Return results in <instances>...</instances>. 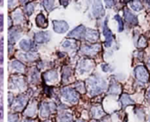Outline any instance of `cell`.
<instances>
[{
	"label": "cell",
	"instance_id": "44dd1931",
	"mask_svg": "<svg viewBox=\"0 0 150 122\" xmlns=\"http://www.w3.org/2000/svg\"><path fill=\"white\" fill-rule=\"evenodd\" d=\"M119 92H120V88H119V86H118L117 83L112 84L111 87H110V94L116 95V94H118Z\"/></svg>",
	"mask_w": 150,
	"mask_h": 122
},
{
	"label": "cell",
	"instance_id": "7c38bea8",
	"mask_svg": "<svg viewBox=\"0 0 150 122\" xmlns=\"http://www.w3.org/2000/svg\"><path fill=\"white\" fill-rule=\"evenodd\" d=\"M26 101H27V99H26V97L24 96H19L16 99V101H14V108L16 107V109L21 110L24 107V105L26 104Z\"/></svg>",
	"mask_w": 150,
	"mask_h": 122
},
{
	"label": "cell",
	"instance_id": "e575fe53",
	"mask_svg": "<svg viewBox=\"0 0 150 122\" xmlns=\"http://www.w3.org/2000/svg\"><path fill=\"white\" fill-rule=\"evenodd\" d=\"M78 122H84V121H78Z\"/></svg>",
	"mask_w": 150,
	"mask_h": 122
},
{
	"label": "cell",
	"instance_id": "d6986e66",
	"mask_svg": "<svg viewBox=\"0 0 150 122\" xmlns=\"http://www.w3.org/2000/svg\"><path fill=\"white\" fill-rule=\"evenodd\" d=\"M12 67H13V68H14L15 70H18V71H20V72L23 71V69H24V66H23L21 62H19V61H17V60L13 61Z\"/></svg>",
	"mask_w": 150,
	"mask_h": 122
},
{
	"label": "cell",
	"instance_id": "8992f818",
	"mask_svg": "<svg viewBox=\"0 0 150 122\" xmlns=\"http://www.w3.org/2000/svg\"><path fill=\"white\" fill-rule=\"evenodd\" d=\"M92 13L96 18H101L102 16H103L104 15V10H103V5L100 2H96L93 5Z\"/></svg>",
	"mask_w": 150,
	"mask_h": 122
},
{
	"label": "cell",
	"instance_id": "277c9868",
	"mask_svg": "<svg viewBox=\"0 0 150 122\" xmlns=\"http://www.w3.org/2000/svg\"><path fill=\"white\" fill-rule=\"evenodd\" d=\"M53 27H54L55 32L59 33V34L64 33L69 29L68 24L64 21H53Z\"/></svg>",
	"mask_w": 150,
	"mask_h": 122
},
{
	"label": "cell",
	"instance_id": "83f0119b",
	"mask_svg": "<svg viewBox=\"0 0 150 122\" xmlns=\"http://www.w3.org/2000/svg\"><path fill=\"white\" fill-rule=\"evenodd\" d=\"M146 45V39H145L143 36H141V37L139 38V42H138V46H139V47H145Z\"/></svg>",
	"mask_w": 150,
	"mask_h": 122
},
{
	"label": "cell",
	"instance_id": "603a6c76",
	"mask_svg": "<svg viewBox=\"0 0 150 122\" xmlns=\"http://www.w3.org/2000/svg\"><path fill=\"white\" fill-rule=\"evenodd\" d=\"M92 113L94 114V116H95V117H101V116L103 114V111H102V110H101V108H99V107H96V108H94V109L92 110Z\"/></svg>",
	"mask_w": 150,
	"mask_h": 122
},
{
	"label": "cell",
	"instance_id": "8d00e7d4",
	"mask_svg": "<svg viewBox=\"0 0 150 122\" xmlns=\"http://www.w3.org/2000/svg\"><path fill=\"white\" fill-rule=\"evenodd\" d=\"M149 4H150V2H149Z\"/></svg>",
	"mask_w": 150,
	"mask_h": 122
},
{
	"label": "cell",
	"instance_id": "5b68a950",
	"mask_svg": "<svg viewBox=\"0 0 150 122\" xmlns=\"http://www.w3.org/2000/svg\"><path fill=\"white\" fill-rule=\"evenodd\" d=\"M85 32H86L85 27L81 25L75 29H73L71 33H69V36H71L74 38H82L85 35Z\"/></svg>",
	"mask_w": 150,
	"mask_h": 122
},
{
	"label": "cell",
	"instance_id": "2e32d148",
	"mask_svg": "<svg viewBox=\"0 0 150 122\" xmlns=\"http://www.w3.org/2000/svg\"><path fill=\"white\" fill-rule=\"evenodd\" d=\"M72 116L69 112H63L60 115V121L61 122H71Z\"/></svg>",
	"mask_w": 150,
	"mask_h": 122
},
{
	"label": "cell",
	"instance_id": "836d02e7",
	"mask_svg": "<svg viewBox=\"0 0 150 122\" xmlns=\"http://www.w3.org/2000/svg\"><path fill=\"white\" fill-rule=\"evenodd\" d=\"M148 122H150V118H149V119H148Z\"/></svg>",
	"mask_w": 150,
	"mask_h": 122
},
{
	"label": "cell",
	"instance_id": "4316f807",
	"mask_svg": "<svg viewBox=\"0 0 150 122\" xmlns=\"http://www.w3.org/2000/svg\"><path fill=\"white\" fill-rule=\"evenodd\" d=\"M8 120H9V122H18L19 121V116L17 114H12L9 116Z\"/></svg>",
	"mask_w": 150,
	"mask_h": 122
},
{
	"label": "cell",
	"instance_id": "f1b7e54d",
	"mask_svg": "<svg viewBox=\"0 0 150 122\" xmlns=\"http://www.w3.org/2000/svg\"><path fill=\"white\" fill-rule=\"evenodd\" d=\"M33 12H34V6H33V5L29 4L27 6V13H28V15H31Z\"/></svg>",
	"mask_w": 150,
	"mask_h": 122
},
{
	"label": "cell",
	"instance_id": "9c48e42d",
	"mask_svg": "<svg viewBox=\"0 0 150 122\" xmlns=\"http://www.w3.org/2000/svg\"><path fill=\"white\" fill-rule=\"evenodd\" d=\"M124 15H125V19L126 20V21H128L129 23L132 24V25H137L138 24V20L137 17L132 13V12H130L128 9H125L124 11Z\"/></svg>",
	"mask_w": 150,
	"mask_h": 122
},
{
	"label": "cell",
	"instance_id": "ac0fdd59",
	"mask_svg": "<svg viewBox=\"0 0 150 122\" xmlns=\"http://www.w3.org/2000/svg\"><path fill=\"white\" fill-rule=\"evenodd\" d=\"M20 36V35L18 34L17 31L15 30H11L10 31V34H9V42L11 43H15V41L17 40V38Z\"/></svg>",
	"mask_w": 150,
	"mask_h": 122
},
{
	"label": "cell",
	"instance_id": "1f68e13d",
	"mask_svg": "<svg viewBox=\"0 0 150 122\" xmlns=\"http://www.w3.org/2000/svg\"><path fill=\"white\" fill-rule=\"evenodd\" d=\"M2 24H3V16L0 15V25H2Z\"/></svg>",
	"mask_w": 150,
	"mask_h": 122
},
{
	"label": "cell",
	"instance_id": "52a82bcc",
	"mask_svg": "<svg viewBox=\"0 0 150 122\" xmlns=\"http://www.w3.org/2000/svg\"><path fill=\"white\" fill-rule=\"evenodd\" d=\"M103 35H104V36H105V38H106L105 46H106V47H110V46L111 45V43H112L113 38H112V33H111V31L109 29L106 21H105L104 26H103Z\"/></svg>",
	"mask_w": 150,
	"mask_h": 122
},
{
	"label": "cell",
	"instance_id": "d6a6232c",
	"mask_svg": "<svg viewBox=\"0 0 150 122\" xmlns=\"http://www.w3.org/2000/svg\"><path fill=\"white\" fill-rule=\"evenodd\" d=\"M147 66H148V67L150 68V59H149V60L147 61Z\"/></svg>",
	"mask_w": 150,
	"mask_h": 122
},
{
	"label": "cell",
	"instance_id": "4fadbf2b",
	"mask_svg": "<svg viewBox=\"0 0 150 122\" xmlns=\"http://www.w3.org/2000/svg\"><path fill=\"white\" fill-rule=\"evenodd\" d=\"M99 50H100V46L99 45L85 46V47H83L82 51L84 53H87V54H93V53H96Z\"/></svg>",
	"mask_w": 150,
	"mask_h": 122
},
{
	"label": "cell",
	"instance_id": "9a60e30c",
	"mask_svg": "<svg viewBox=\"0 0 150 122\" xmlns=\"http://www.w3.org/2000/svg\"><path fill=\"white\" fill-rule=\"evenodd\" d=\"M121 103H122V106L125 107L129 104H132L133 101L132 100V98L128 95H123L121 97Z\"/></svg>",
	"mask_w": 150,
	"mask_h": 122
},
{
	"label": "cell",
	"instance_id": "30bf717a",
	"mask_svg": "<svg viewBox=\"0 0 150 122\" xmlns=\"http://www.w3.org/2000/svg\"><path fill=\"white\" fill-rule=\"evenodd\" d=\"M35 21H36V24L39 28H45L48 26V21H47L46 17L43 15V13H39L36 17Z\"/></svg>",
	"mask_w": 150,
	"mask_h": 122
},
{
	"label": "cell",
	"instance_id": "e0dca14e",
	"mask_svg": "<svg viewBox=\"0 0 150 122\" xmlns=\"http://www.w3.org/2000/svg\"><path fill=\"white\" fill-rule=\"evenodd\" d=\"M130 6H131V8H132V10H134V11H140V10H142V8H143L142 4H141L140 2H139V1L131 2Z\"/></svg>",
	"mask_w": 150,
	"mask_h": 122
},
{
	"label": "cell",
	"instance_id": "484cf974",
	"mask_svg": "<svg viewBox=\"0 0 150 122\" xmlns=\"http://www.w3.org/2000/svg\"><path fill=\"white\" fill-rule=\"evenodd\" d=\"M13 19L16 22H19L22 20V15L20 11H16L13 13Z\"/></svg>",
	"mask_w": 150,
	"mask_h": 122
},
{
	"label": "cell",
	"instance_id": "3957f363",
	"mask_svg": "<svg viewBox=\"0 0 150 122\" xmlns=\"http://www.w3.org/2000/svg\"><path fill=\"white\" fill-rule=\"evenodd\" d=\"M135 74L137 79L141 82H147L149 79L148 73L143 66H139L135 68Z\"/></svg>",
	"mask_w": 150,
	"mask_h": 122
},
{
	"label": "cell",
	"instance_id": "d590c367",
	"mask_svg": "<svg viewBox=\"0 0 150 122\" xmlns=\"http://www.w3.org/2000/svg\"><path fill=\"white\" fill-rule=\"evenodd\" d=\"M92 122H96V121H92Z\"/></svg>",
	"mask_w": 150,
	"mask_h": 122
},
{
	"label": "cell",
	"instance_id": "d4e9b609",
	"mask_svg": "<svg viewBox=\"0 0 150 122\" xmlns=\"http://www.w3.org/2000/svg\"><path fill=\"white\" fill-rule=\"evenodd\" d=\"M115 20L118 22V30H119V32H121V31L123 30V28H124L123 21H122V19L120 18V16H118V15H116V16H115Z\"/></svg>",
	"mask_w": 150,
	"mask_h": 122
},
{
	"label": "cell",
	"instance_id": "7402d4cb",
	"mask_svg": "<svg viewBox=\"0 0 150 122\" xmlns=\"http://www.w3.org/2000/svg\"><path fill=\"white\" fill-rule=\"evenodd\" d=\"M49 104H42V117H46L48 114H49V112L50 111V110L49 109Z\"/></svg>",
	"mask_w": 150,
	"mask_h": 122
},
{
	"label": "cell",
	"instance_id": "6da1fadb",
	"mask_svg": "<svg viewBox=\"0 0 150 122\" xmlns=\"http://www.w3.org/2000/svg\"><path fill=\"white\" fill-rule=\"evenodd\" d=\"M88 87H89L90 94L93 96V95H96V94L101 93L106 88V83L103 79L94 77V78L89 80Z\"/></svg>",
	"mask_w": 150,
	"mask_h": 122
},
{
	"label": "cell",
	"instance_id": "ffe728a7",
	"mask_svg": "<svg viewBox=\"0 0 150 122\" xmlns=\"http://www.w3.org/2000/svg\"><path fill=\"white\" fill-rule=\"evenodd\" d=\"M45 78L48 82H55L57 78V75L55 72H51V73H47V74L45 75Z\"/></svg>",
	"mask_w": 150,
	"mask_h": 122
},
{
	"label": "cell",
	"instance_id": "cb8c5ba5",
	"mask_svg": "<svg viewBox=\"0 0 150 122\" xmlns=\"http://www.w3.org/2000/svg\"><path fill=\"white\" fill-rule=\"evenodd\" d=\"M42 5L48 11H50L54 6V2L53 1H44V2H42Z\"/></svg>",
	"mask_w": 150,
	"mask_h": 122
},
{
	"label": "cell",
	"instance_id": "7a4b0ae2",
	"mask_svg": "<svg viewBox=\"0 0 150 122\" xmlns=\"http://www.w3.org/2000/svg\"><path fill=\"white\" fill-rule=\"evenodd\" d=\"M63 98L71 104H76L79 100V94L71 88H64L62 89Z\"/></svg>",
	"mask_w": 150,
	"mask_h": 122
},
{
	"label": "cell",
	"instance_id": "ba28073f",
	"mask_svg": "<svg viewBox=\"0 0 150 122\" xmlns=\"http://www.w3.org/2000/svg\"><path fill=\"white\" fill-rule=\"evenodd\" d=\"M50 39V35L46 31H42L37 34H35V41L38 43H43L49 41Z\"/></svg>",
	"mask_w": 150,
	"mask_h": 122
},
{
	"label": "cell",
	"instance_id": "4dcf8cb0",
	"mask_svg": "<svg viewBox=\"0 0 150 122\" xmlns=\"http://www.w3.org/2000/svg\"><path fill=\"white\" fill-rule=\"evenodd\" d=\"M2 116H3V109L0 106V118H2Z\"/></svg>",
	"mask_w": 150,
	"mask_h": 122
},
{
	"label": "cell",
	"instance_id": "5bb4252c",
	"mask_svg": "<svg viewBox=\"0 0 150 122\" xmlns=\"http://www.w3.org/2000/svg\"><path fill=\"white\" fill-rule=\"evenodd\" d=\"M20 46H21V48L22 50L28 51V50H30V48H31V46H32V43H31V41L27 40V39H23L22 41H21Z\"/></svg>",
	"mask_w": 150,
	"mask_h": 122
},
{
	"label": "cell",
	"instance_id": "f546056e",
	"mask_svg": "<svg viewBox=\"0 0 150 122\" xmlns=\"http://www.w3.org/2000/svg\"><path fill=\"white\" fill-rule=\"evenodd\" d=\"M113 5V2L112 1H106V6H107V7H110V6H111Z\"/></svg>",
	"mask_w": 150,
	"mask_h": 122
},
{
	"label": "cell",
	"instance_id": "8fae6325",
	"mask_svg": "<svg viewBox=\"0 0 150 122\" xmlns=\"http://www.w3.org/2000/svg\"><path fill=\"white\" fill-rule=\"evenodd\" d=\"M88 40L89 41H92V42H95L98 39L99 37V34L97 31L96 30H92V29H88L86 32H85V35H84Z\"/></svg>",
	"mask_w": 150,
	"mask_h": 122
}]
</instances>
